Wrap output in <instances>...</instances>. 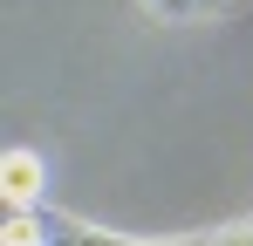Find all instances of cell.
<instances>
[{"label":"cell","instance_id":"3957f363","mask_svg":"<svg viewBox=\"0 0 253 246\" xmlns=\"http://www.w3.org/2000/svg\"><path fill=\"white\" fill-rule=\"evenodd\" d=\"M7 246H62V240H48V219H42V205H28V212H7V233H0Z\"/></svg>","mask_w":253,"mask_h":246},{"label":"cell","instance_id":"7a4b0ae2","mask_svg":"<svg viewBox=\"0 0 253 246\" xmlns=\"http://www.w3.org/2000/svg\"><path fill=\"white\" fill-rule=\"evenodd\" d=\"M151 14H165V21H212V14H233V7H247V0H144Z\"/></svg>","mask_w":253,"mask_h":246},{"label":"cell","instance_id":"6da1fadb","mask_svg":"<svg viewBox=\"0 0 253 246\" xmlns=\"http://www.w3.org/2000/svg\"><path fill=\"white\" fill-rule=\"evenodd\" d=\"M42 185H48V171H42V158L35 151H7L0 158V199H7V212H28V205H42Z\"/></svg>","mask_w":253,"mask_h":246}]
</instances>
